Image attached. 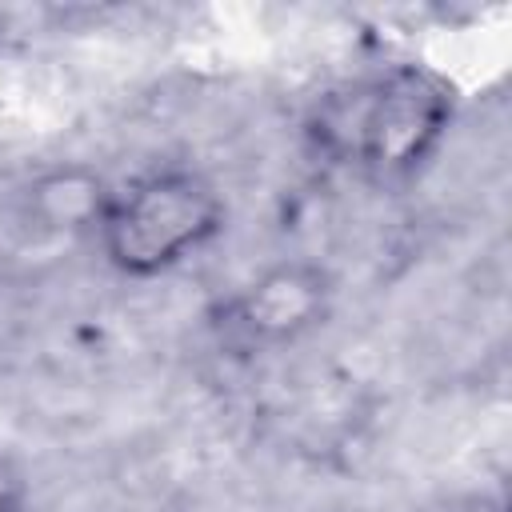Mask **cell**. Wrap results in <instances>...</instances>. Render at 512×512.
Listing matches in <instances>:
<instances>
[{
  "label": "cell",
  "mask_w": 512,
  "mask_h": 512,
  "mask_svg": "<svg viewBox=\"0 0 512 512\" xmlns=\"http://www.w3.org/2000/svg\"><path fill=\"white\" fill-rule=\"evenodd\" d=\"M336 300V280L316 260H276L220 300L212 324L240 352H276L316 332Z\"/></svg>",
  "instance_id": "obj_3"
},
{
  "label": "cell",
  "mask_w": 512,
  "mask_h": 512,
  "mask_svg": "<svg viewBox=\"0 0 512 512\" xmlns=\"http://www.w3.org/2000/svg\"><path fill=\"white\" fill-rule=\"evenodd\" d=\"M228 208L216 184L196 168H152L116 188L96 232L100 256L128 280H152L204 252L224 232Z\"/></svg>",
  "instance_id": "obj_2"
},
{
  "label": "cell",
  "mask_w": 512,
  "mask_h": 512,
  "mask_svg": "<svg viewBox=\"0 0 512 512\" xmlns=\"http://www.w3.org/2000/svg\"><path fill=\"white\" fill-rule=\"evenodd\" d=\"M112 196L116 184L104 172L80 160H60L32 172V180L20 188L16 216L32 240H96Z\"/></svg>",
  "instance_id": "obj_4"
},
{
  "label": "cell",
  "mask_w": 512,
  "mask_h": 512,
  "mask_svg": "<svg viewBox=\"0 0 512 512\" xmlns=\"http://www.w3.org/2000/svg\"><path fill=\"white\" fill-rule=\"evenodd\" d=\"M456 88L428 64H392L376 76L328 88L304 116L308 148L372 180H408L444 144Z\"/></svg>",
  "instance_id": "obj_1"
},
{
  "label": "cell",
  "mask_w": 512,
  "mask_h": 512,
  "mask_svg": "<svg viewBox=\"0 0 512 512\" xmlns=\"http://www.w3.org/2000/svg\"><path fill=\"white\" fill-rule=\"evenodd\" d=\"M0 512H28V480L8 452H0Z\"/></svg>",
  "instance_id": "obj_5"
}]
</instances>
